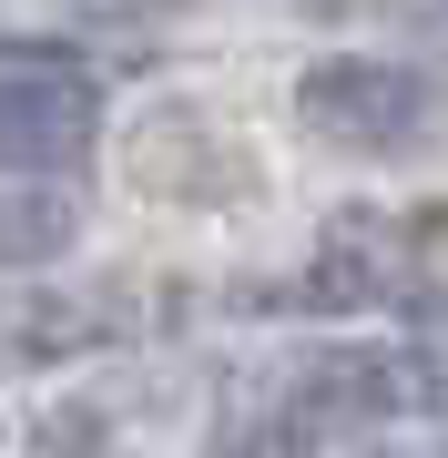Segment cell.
<instances>
[{
  "label": "cell",
  "mask_w": 448,
  "mask_h": 458,
  "mask_svg": "<svg viewBox=\"0 0 448 458\" xmlns=\"http://www.w3.org/2000/svg\"><path fill=\"white\" fill-rule=\"evenodd\" d=\"M296 113L336 153H398L428 132V82L398 62H367V51H336V62H316L296 82Z\"/></svg>",
  "instance_id": "obj_1"
},
{
  "label": "cell",
  "mask_w": 448,
  "mask_h": 458,
  "mask_svg": "<svg viewBox=\"0 0 448 458\" xmlns=\"http://www.w3.org/2000/svg\"><path fill=\"white\" fill-rule=\"evenodd\" d=\"M82 153H92L82 82H0V164L11 174H72Z\"/></svg>",
  "instance_id": "obj_2"
},
{
  "label": "cell",
  "mask_w": 448,
  "mask_h": 458,
  "mask_svg": "<svg viewBox=\"0 0 448 458\" xmlns=\"http://www.w3.org/2000/svg\"><path fill=\"white\" fill-rule=\"evenodd\" d=\"M296 408L306 418H367V428H377L387 408H398V367H387L377 346H316L306 377H296Z\"/></svg>",
  "instance_id": "obj_3"
},
{
  "label": "cell",
  "mask_w": 448,
  "mask_h": 458,
  "mask_svg": "<svg viewBox=\"0 0 448 458\" xmlns=\"http://www.w3.org/2000/svg\"><path fill=\"white\" fill-rule=\"evenodd\" d=\"M82 234V204L72 194H41V183H11L0 194V265H51Z\"/></svg>",
  "instance_id": "obj_4"
},
{
  "label": "cell",
  "mask_w": 448,
  "mask_h": 458,
  "mask_svg": "<svg viewBox=\"0 0 448 458\" xmlns=\"http://www.w3.org/2000/svg\"><path fill=\"white\" fill-rule=\"evenodd\" d=\"M387 285H398V276L377 265V234H336V245L316 255V276L296 285V306H336V316H347V306H377Z\"/></svg>",
  "instance_id": "obj_5"
},
{
  "label": "cell",
  "mask_w": 448,
  "mask_h": 458,
  "mask_svg": "<svg viewBox=\"0 0 448 458\" xmlns=\"http://www.w3.org/2000/svg\"><path fill=\"white\" fill-rule=\"evenodd\" d=\"M215 458H306V408H275V418L266 408H234Z\"/></svg>",
  "instance_id": "obj_6"
},
{
  "label": "cell",
  "mask_w": 448,
  "mask_h": 458,
  "mask_svg": "<svg viewBox=\"0 0 448 458\" xmlns=\"http://www.w3.org/2000/svg\"><path fill=\"white\" fill-rule=\"evenodd\" d=\"M408 336H418V377H428V387L448 397V285L428 295V306L408 316Z\"/></svg>",
  "instance_id": "obj_7"
},
{
  "label": "cell",
  "mask_w": 448,
  "mask_h": 458,
  "mask_svg": "<svg viewBox=\"0 0 448 458\" xmlns=\"http://www.w3.org/2000/svg\"><path fill=\"white\" fill-rule=\"evenodd\" d=\"M357 458H408V448H357Z\"/></svg>",
  "instance_id": "obj_8"
}]
</instances>
